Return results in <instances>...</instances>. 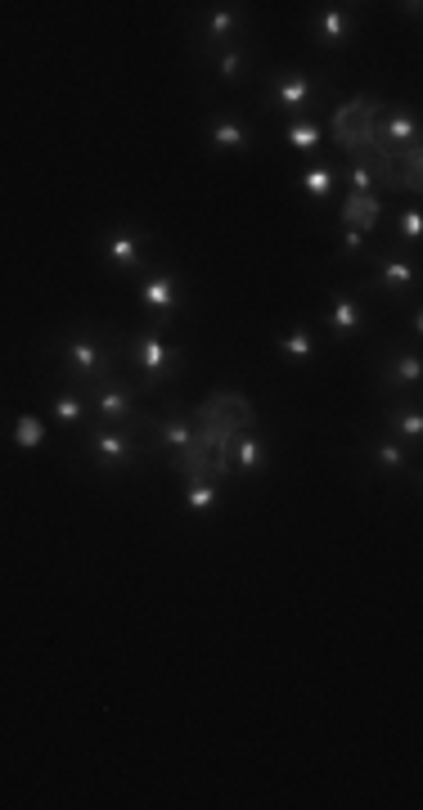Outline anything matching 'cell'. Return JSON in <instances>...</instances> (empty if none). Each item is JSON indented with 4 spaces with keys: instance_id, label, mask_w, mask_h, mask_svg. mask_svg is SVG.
Returning <instances> with one entry per match:
<instances>
[{
    "instance_id": "cell-1",
    "label": "cell",
    "mask_w": 423,
    "mask_h": 810,
    "mask_svg": "<svg viewBox=\"0 0 423 810\" xmlns=\"http://www.w3.org/2000/svg\"><path fill=\"white\" fill-rule=\"evenodd\" d=\"M378 117H383V104L374 95H356L333 113L329 135L333 144H342L347 153H374L378 144Z\"/></svg>"
},
{
    "instance_id": "cell-2",
    "label": "cell",
    "mask_w": 423,
    "mask_h": 810,
    "mask_svg": "<svg viewBox=\"0 0 423 810\" xmlns=\"http://www.w3.org/2000/svg\"><path fill=\"white\" fill-rule=\"evenodd\" d=\"M126 351H131V365L140 369V378H144V392L180 374V351L171 347L167 338H162V329L135 333V338H131V347H126Z\"/></svg>"
},
{
    "instance_id": "cell-3",
    "label": "cell",
    "mask_w": 423,
    "mask_h": 810,
    "mask_svg": "<svg viewBox=\"0 0 423 810\" xmlns=\"http://www.w3.org/2000/svg\"><path fill=\"white\" fill-rule=\"evenodd\" d=\"M63 365H68V374H77L81 383H95L108 365V351H104V342H99V333L95 329L72 333V338L63 342Z\"/></svg>"
},
{
    "instance_id": "cell-4",
    "label": "cell",
    "mask_w": 423,
    "mask_h": 810,
    "mask_svg": "<svg viewBox=\"0 0 423 810\" xmlns=\"http://www.w3.org/2000/svg\"><path fill=\"white\" fill-rule=\"evenodd\" d=\"M95 414L104 423H135V428H144V419L135 414V392L126 383H104V378H95Z\"/></svg>"
},
{
    "instance_id": "cell-5",
    "label": "cell",
    "mask_w": 423,
    "mask_h": 810,
    "mask_svg": "<svg viewBox=\"0 0 423 810\" xmlns=\"http://www.w3.org/2000/svg\"><path fill=\"white\" fill-rule=\"evenodd\" d=\"M86 446H90V459H95L99 468H108V473H113V468H126V464H131V455H135V432H117V428H108V423H104L99 432H90Z\"/></svg>"
},
{
    "instance_id": "cell-6",
    "label": "cell",
    "mask_w": 423,
    "mask_h": 810,
    "mask_svg": "<svg viewBox=\"0 0 423 810\" xmlns=\"http://www.w3.org/2000/svg\"><path fill=\"white\" fill-rule=\"evenodd\" d=\"M135 293H140V306H144V311L162 315V320H167V315H176L180 306H185L176 275H167V270H158V275H144Z\"/></svg>"
},
{
    "instance_id": "cell-7",
    "label": "cell",
    "mask_w": 423,
    "mask_h": 810,
    "mask_svg": "<svg viewBox=\"0 0 423 810\" xmlns=\"http://www.w3.org/2000/svg\"><path fill=\"white\" fill-rule=\"evenodd\" d=\"M324 329H329L338 342L365 329V311H360L356 297H351V293H333L329 297V311H324Z\"/></svg>"
},
{
    "instance_id": "cell-8",
    "label": "cell",
    "mask_w": 423,
    "mask_h": 810,
    "mask_svg": "<svg viewBox=\"0 0 423 810\" xmlns=\"http://www.w3.org/2000/svg\"><path fill=\"white\" fill-rule=\"evenodd\" d=\"M378 144H387L392 153L410 149V144H419V122H414V113H396V108H383V117H378Z\"/></svg>"
},
{
    "instance_id": "cell-9",
    "label": "cell",
    "mask_w": 423,
    "mask_h": 810,
    "mask_svg": "<svg viewBox=\"0 0 423 810\" xmlns=\"http://www.w3.org/2000/svg\"><path fill=\"white\" fill-rule=\"evenodd\" d=\"M270 99H275V108H284L288 117L302 113L306 99H311V77H302V72H279V77L270 81Z\"/></svg>"
},
{
    "instance_id": "cell-10",
    "label": "cell",
    "mask_w": 423,
    "mask_h": 810,
    "mask_svg": "<svg viewBox=\"0 0 423 810\" xmlns=\"http://www.w3.org/2000/svg\"><path fill=\"white\" fill-rule=\"evenodd\" d=\"M261 468H266V441L257 437V432H239L230 446V473H243V477H257Z\"/></svg>"
},
{
    "instance_id": "cell-11",
    "label": "cell",
    "mask_w": 423,
    "mask_h": 810,
    "mask_svg": "<svg viewBox=\"0 0 423 810\" xmlns=\"http://www.w3.org/2000/svg\"><path fill=\"white\" fill-rule=\"evenodd\" d=\"M351 36V14L342 5H324L320 14H315V41L324 45V50H342Z\"/></svg>"
},
{
    "instance_id": "cell-12",
    "label": "cell",
    "mask_w": 423,
    "mask_h": 810,
    "mask_svg": "<svg viewBox=\"0 0 423 810\" xmlns=\"http://www.w3.org/2000/svg\"><path fill=\"white\" fill-rule=\"evenodd\" d=\"M374 270H378V288H383V293L401 297V293H410V288H414V261L410 257H396V252H387V257L374 261Z\"/></svg>"
},
{
    "instance_id": "cell-13",
    "label": "cell",
    "mask_w": 423,
    "mask_h": 810,
    "mask_svg": "<svg viewBox=\"0 0 423 810\" xmlns=\"http://www.w3.org/2000/svg\"><path fill=\"white\" fill-rule=\"evenodd\" d=\"M104 257L113 261L117 270H135L144 261V239L135 230H113L104 239Z\"/></svg>"
},
{
    "instance_id": "cell-14",
    "label": "cell",
    "mask_w": 423,
    "mask_h": 810,
    "mask_svg": "<svg viewBox=\"0 0 423 810\" xmlns=\"http://www.w3.org/2000/svg\"><path fill=\"white\" fill-rule=\"evenodd\" d=\"M207 144L212 149H221V153H239V149H248L252 144V135H248V126L239 122V117H216L212 126H207Z\"/></svg>"
},
{
    "instance_id": "cell-15",
    "label": "cell",
    "mask_w": 423,
    "mask_h": 810,
    "mask_svg": "<svg viewBox=\"0 0 423 810\" xmlns=\"http://www.w3.org/2000/svg\"><path fill=\"white\" fill-rule=\"evenodd\" d=\"M383 419H387V437H396V441H410V446H419V437H423V414H419V401H405L401 410H387Z\"/></svg>"
},
{
    "instance_id": "cell-16",
    "label": "cell",
    "mask_w": 423,
    "mask_h": 810,
    "mask_svg": "<svg viewBox=\"0 0 423 810\" xmlns=\"http://www.w3.org/2000/svg\"><path fill=\"white\" fill-rule=\"evenodd\" d=\"M419 378H423L419 351H401V356H392V360H387V369H383V387H387V392H396V387H419Z\"/></svg>"
},
{
    "instance_id": "cell-17",
    "label": "cell",
    "mask_w": 423,
    "mask_h": 810,
    "mask_svg": "<svg viewBox=\"0 0 423 810\" xmlns=\"http://www.w3.org/2000/svg\"><path fill=\"white\" fill-rule=\"evenodd\" d=\"M378 194H347V207H342V225L347 230H374V221H378Z\"/></svg>"
},
{
    "instance_id": "cell-18",
    "label": "cell",
    "mask_w": 423,
    "mask_h": 810,
    "mask_svg": "<svg viewBox=\"0 0 423 810\" xmlns=\"http://www.w3.org/2000/svg\"><path fill=\"white\" fill-rule=\"evenodd\" d=\"M153 437H158V446L167 450L171 459H180L189 450V441H194V423L189 419H162L158 428H153Z\"/></svg>"
},
{
    "instance_id": "cell-19",
    "label": "cell",
    "mask_w": 423,
    "mask_h": 810,
    "mask_svg": "<svg viewBox=\"0 0 423 810\" xmlns=\"http://www.w3.org/2000/svg\"><path fill=\"white\" fill-rule=\"evenodd\" d=\"M320 140H324V126H320V122H306V117H288V126H284V144H288V149L311 153V149H320Z\"/></svg>"
},
{
    "instance_id": "cell-20",
    "label": "cell",
    "mask_w": 423,
    "mask_h": 810,
    "mask_svg": "<svg viewBox=\"0 0 423 810\" xmlns=\"http://www.w3.org/2000/svg\"><path fill=\"white\" fill-rule=\"evenodd\" d=\"M221 504V482H185V509L207 518Z\"/></svg>"
},
{
    "instance_id": "cell-21",
    "label": "cell",
    "mask_w": 423,
    "mask_h": 810,
    "mask_svg": "<svg viewBox=\"0 0 423 810\" xmlns=\"http://www.w3.org/2000/svg\"><path fill=\"white\" fill-rule=\"evenodd\" d=\"M14 446L18 450H41L45 446V423L36 414H18L14 423Z\"/></svg>"
},
{
    "instance_id": "cell-22",
    "label": "cell",
    "mask_w": 423,
    "mask_h": 810,
    "mask_svg": "<svg viewBox=\"0 0 423 810\" xmlns=\"http://www.w3.org/2000/svg\"><path fill=\"white\" fill-rule=\"evenodd\" d=\"M234 23H239V14H234V9H216V14H207V23H203L207 45H225V36L234 32Z\"/></svg>"
},
{
    "instance_id": "cell-23",
    "label": "cell",
    "mask_w": 423,
    "mask_h": 810,
    "mask_svg": "<svg viewBox=\"0 0 423 810\" xmlns=\"http://www.w3.org/2000/svg\"><path fill=\"white\" fill-rule=\"evenodd\" d=\"M279 351H284V356H293V360H311V351H315L311 329H302V324H297V329H288L284 338H279Z\"/></svg>"
},
{
    "instance_id": "cell-24",
    "label": "cell",
    "mask_w": 423,
    "mask_h": 810,
    "mask_svg": "<svg viewBox=\"0 0 423 810\" xmlns=\"http://www.w3.org/2000/svg\"><path fill=\"white\" fill-rule=\"evenodd\" d=\"M374 459H378L383 473H401L405 468V446L396 437H383V441H374Z\"/></svg>"
},
{
    "instance_id": "cell-25",
    "label": "cell",
    "mask_w": 423,
    "mask_h": 810,
    "mask_svg": "<svg viewBox=\"0 0 423 810\" xmlns=\"http://www.w3.org/2000/svg\"><path fill=\"white\" fill-rule=\"evenodd\" d=\"M302 189H306V198L324 203V198L333 194V171H329V167H311V171L302 176Z\"/></svg>"
},
{
    "instance_id": "cell-26",
    "label": "cell",
    "mask_w": 423,
    "mask_h": 810,
    "mask_svg": "<svg viewBox=\"0 0 423 810\" xmlns=\"http://www.w3.org/2000/svg\"><path fill=\"white\" fill-rule=\"evenodd\" d=\"M50 410H54V419H59V423H81V419H86V405H81L77 392H59Z\"/></svg>"
},
{
    "instance_id": "cell-27",
    "label": "cell",
    "mask_w": 423,
    "mask_h": 810,
    "mask_svg": "<svg viewBox=\"0 0 423 810\" xmlns=\"http://www.w3.org/2000/svg\"><path fill=\"white\" fill-rule=\"evenodd\" d=\"M396 234H401L405 243H419V234H423V216H419V207H405V212L396 216Z\"/></svg>"
},
{
    "instance_id": "cell-28",
    "label": "cell",
    "mask_w": 423,
    "mask_h": 810,
    "mask_svg": "<svg viewBox=\"0 0 423 810\" xmlns=\"http://www.w3.org/2000/svg\"><path fill=\"white\" fill-rule=\"evenodd\" d=\"M347 180H351V194H378V180H374V171H369V162H356V167L347 171Z\"/></svg>"
},
{
    "instance_id": "cell-29",
    "label": "cell",
    "mask_w": 423,
    "mask_h": 810,
    "mask_svg": "<svg viewBox=\"0 0 423 810\" xmlns=\"http://www.w3.org/2000/svg\"><path fill=\"white\" fill-rule=\"evenodd\" d=\"M216 72H221L225 86H239V77H243V50H225L221 54V68H216Z\"/></svg>"
},
{
    "instance_id": "cell-30",
    "label": "cell",
    "mask_w": 423,
    "mask_h": 810,
    "mask_svg": "<svg viewBox=\"0 0 423 810\" xmlns=\"http://www.w3.org/2000/svg\"><path fill=\"white\" fill-rule=\"evenodd\" d=\"M342 252H347V257L365 252V234H360V230H342Z\"/></svg>"
}]
</instances>
